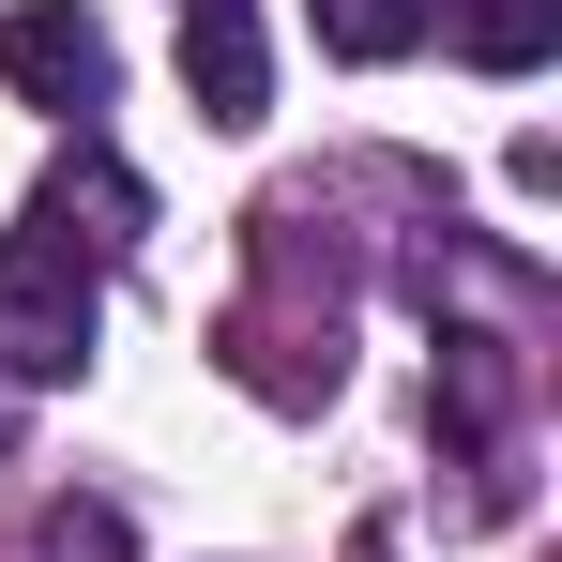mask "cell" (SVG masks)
I'll return each mask as SVG.
<instances>
[{
  "instance_id": "cell-4",
  "label": "cell",
  "mask_w": 562,
  "mask_h": 562,
  "mask_svg": "<svg viewBox=\"0 0 562 562\" xmlns=\"http://www.w3.org/2000/svg\"><path fill=\"white\" fill-rule=\"evenodd\" d=\"M46 213H61V228H77V244L106 259V244H137V228H153V183H137L106 137H77V153L46 168Z\"/></svg>"
},
{
  "instance_id": "cell-1",
  "label": "cell",
  "mask_w": 562,
  "mask_h": 562,
  "mask_svg": "<svg viewBox=\"0 0 562 562\" xmlns=\"http://www.w3.org/2000/svg\"><path fill=\"white\" fill-rule=\"evenodd\" d=\"M0 366L15 380H77L92 366V244L46 198L0 228Z\"/></svg>"
},
{
  "instance_id": "cell-2",
  "label": "cell",
  "mask_w": 562,
  "mask_h": 562,
  "mask_svg": "<svg viewBox=\"0 0 562 562\" xmlns=\"http://www.w3.org/2000/svg\"><path fill=\"white\" fill-rule=\"evenodd\" d=\"M0 92H15V106H61V122L92 137V106L122 92V46H106L77 0H15V15H0Z\"/></svg>"
},
{
  "instance_id": "cell-7",
  "label": "cell",
  "mask_w": 562,
  "mask_h": 562,
  "mask_svg": "<svg viewBox=\"0 0 562 562\" xmlns=\"http://www.w3.org/2000/svg\"><path fill=\"white\" fill-rule=\"evenodd\" d=\"M46 562H122V517L106 502H46Z\"/></svg>"
},
{
  "instance_id": "cell-5",
  "label": "cell",
  "mask_w": 562,
  "mask_h": 562,
  "mask_svg": "<svg viewBox=\"0 0 562 562\" xmlns=\"http://www.w3.org/2000/svg\"><path fill=\"white\" fill-rule=\"evenodd\" d=\"M441 31H457L471 77H532V61L562 46V0H441Z\"/></svg>"
},
{
  "instance_id": "cell-6",
  "label": "cell",
  "mask_w": 562,
  "mask_h": 562,
  "mask_svg": "<svg viewBox=\"0 0 562 562\" xmlns=\"http://www.w3.org/2000/svg\"><path fill=\"white\" fill-rule=\"evenodd\" d=\"M426 31H441V0H319V46L335 61H411Z\"/></svg>"
},
{
  "instance_id": "cell-3",
  "label": "cell",
  "mask_w": 562,
  "mask_h": 562,
  "mask_svg": "<svg viewBox=\"0 0 562 562\" xmlns=\"http://www.w3.org/2000/svg\"><path fill=\"white\" fill-rule=\"evenodd\" d=\"M183 92H198V122H228V137L274 106V46H259L244 0H183Z\"/></svg>"
}]
</instances>
